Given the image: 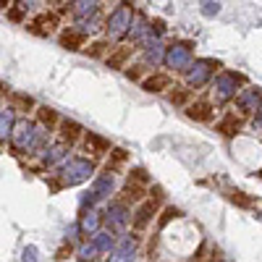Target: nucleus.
Listing matches in <instances>:
<instances>
[{"mask_svg": "<svg viewBox=\"0 0 262 262\" xmlns=\"http://www.w3.org/2000/svg\"><path fill=\"white\" fill-rule=\"evenodd\" d=\"M145 92H163V89H168L171 87V76L168 74H152L150 79H145Z\"/></svg>", "mask_w": 262, "mask_h": 262, "instance_id": "f257e3e1", "label": "nucleus"}, {"mask_svg": "<svg viewBox=\"0 0 262 262\" xmlns=\"http://www.w3.org/2000/svg\"><path fill=\"white\" fill-rule=\"evenodd\" d=\"M131 53H134V47H126V45H123V47H115L113 53L105 58V61H108V66H111V69H123V63L131 58Z\"/></svg>", "mask_w": 262, "mask_h": 262, "instance_id": "f03ea898", "label": "nucleus"}, {"mask_svg": "<svg viewBox=\"0 0 262 262\" xmlns=\"http://www.w3.org/2000/svg\"><path fill=\"white\" fill-rule=\"evenodd\" d=\"M79 137H81V126L74 123V121H63V126H61V139L69 142V145H74Z\"/></svg>", "mask_w": 262, "mask_h": 262, "instance_id": "7ed1b4c3", "label": "nucleus"}, {"mask_svg": "<svg viewBox=\"0 0 262 262\" xmlns=\"http://www.w3.org/2000/svg\"><path fill=\"white\" fill-rule=\"evenodd\" d=\"M155 213H157V205H152V202H145V205L139 207V213H137L134 228H145V223L150 221V218H155Z\"/></svg>", "mask_w": 262, "mask_h": 262, "instance_id": "20e7f679", "label": "nucleus"}, {"mask_svg": "<svg viewBox=\"0 0 262 262\" xmlns=\"http://www.w3.org/2000/svg\"><path fill=\"white\" fill-rule=\"evenodd\" d=\"M210 111H213V108L207 103H194V105L187 108V115L194 118V121H210Z\"/></svg>", "mask_w": 262, "mask_h": 262, "instance_id": "39448f33", "label": "nucleus"}, {"mask_svg": "<svg viewBox=\"0 0 262 262\" xmlns=\"http://www.w3.org/2000/svg\"><path fill=\"white\" fill-rule=\"evenodd\" d=\"M37 118H39V123L47 126V129H55L58 126V113L53 111V108H47V105L37 108Z\"/></svg>", "mask_w": 262, "mask_h": 262, "instance_id": "423d86ee", "label": "nucleus"}, {"mask_svg": "<svg viewBox=\"0 0 262 262\" xmlns=\"http://www.w3.org/2000/svg\"><path fill=\"white\" fill-rule=\"evenodd\" d=\"M239 129H241V121H236L233 115H225V121H223L221 126H218V131L225 134V137H231V134H236Z\"/></svg>", "mask_w": 262, "mask_h": 262, "instance_id": "0eeeda50", "label": "nucleus"}, {"mask_svg": "<svg viewBox=\"0 0 262 262\" xmlns=\"http://www.w3.org/2000/svg\"><path fill=\"white\" fill-rule=\"evenodd\" d=\"M121 194H123V202H139L142 197H145L137 184H126V189H123Z\"/></svg>", "mask_w": 262, "mask_h": 262, "instance_id": "6e6552de", "label": "nucleus"}, {"mask_svg": "<svg viewBox=\"0 0 262 262\" xmlns=\"http://www.w3.org/2000/svg\"><path fill=\"white\" fill-rule=\"evenodd\" d=\"M13 105L19 108L21 113H29V108H35V100H32V97H24V95H16V97H13Z\"/></svg>", "mask_w": 262, "mask_h": 262, "instance_id": "1a4fd4ad", "label": "nucleus"}, {"mask_svg": "<svg viewBox=\"0 0 262 262\" xmlns=\"http://www.w3.org/2000/svg\"><path fill=\"white\" fill-rule=\"evenodd\" d=\"M105 50H108V45H105V42H95V45H89V47H87V55H92V58H100V55L105 53Z\"/></svg>", "mask_w": 262, "mask_h": 262, "instance_id": "9d476101", "label": "nucleus"}, {"mask_svg": "<svg viewBox=\"0 0 262 262\" xmlns=\"http://www.w3.org/2000/svg\"><path fill=\"white\" fill-rule=\"evenodd\" d=\"M187 97H189L187 89H179V92H171V95H168V100H171V103H179V105H181Z\"/></svg>", "mask_w": 262, "mask_h": 262, "instance_id": "9b49d317", "label": "nucleus"}, {"mask_svg": "<svg viewBox=\"0 0 262 262\" xmlns=\"http://www.w3.org/2000/svg\"><path fill=\"white\" fill-rule=\"evenodd\" d=\"M231 199H233V202H239V205H244V207H249V205H252L247 197H241V191H233V194H231Z\"/></svg>", "mask_w": 262, "mask_h": 262, "instance_id": "f8f14e48", "label": "nucleus"}, {"mask_svg": "<svg viewBox=\"0 0 262 262\" xmlns=\"http://www.w3.org/2000/svg\"><path fill=\"white\" fill-rule=\"evenodd\" d=\"M126 76H129V79H134V81H137L139 76H142V66H134V69H129V71H126Z\"/></svg>", "mask_w": 262, "mask_h": 262, "instance_id": "ddd939ff", "label": "nucleus"}]
</instances>
